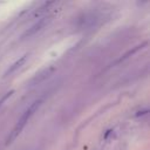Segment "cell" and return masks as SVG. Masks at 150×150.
<instances>
[{
  "label": "cell",
  "mask_w": 150,
  "mask_h": 150,
  "mask_svg": "<svg viewBox=\"0 0 150 150\" xmlns=\"http://www.w3.org/2000/svg\"><path fill=\"white\" fill-rule=\"evenodd\" d=\"M12 94H13V90H12V91H8V93H7V94H6V95L0 100V105H1V104H2V102H4V101H6V100H7V97H9Z\"/></svg>",
  "instance_id": "4"
},
{
  "label": "cell",
  "mask_w": 150,
  "mask_h": 150,
  "mask_svg": "<svg viewBox=\"0 0 150 150\" xmlns=\"http://www.w3.org/2000/svg\"><path fill=\"white\" fill-rule=\"evenodd\" d=\"M40 104H41V100H38V101H34L26 110H25V112L21 115V117L19 118V121L16 122V124H15V127L13 128V130L11 131V134H9V136H8V138H7V141H6V144H9V143H12L18 136H19V134L22 131V129H23V127L26 125V123L28 122V120L30 118V116L35 112V110L40 107Z\"/></svg>",
  "instance_id": "1"
},
{
  "label": "cell",
  "mask_w": 150,
  "mask_h": 150,
  "mask_svg": "<svg viewBox=\"0 0 150 150\" xmlns=\"http://www.w3.org/2000/svg\"><path fill=\"white\" fill-rule=\"evenodd\" d=\"M49 18H47V16H43V18H41V19H39L34 25H32L22 35H21V38L22 39H27V38H30V36H33L34 34H36L38 32H40L48 22H49Z\"/></svg>",
  "instance_id": "2"
},
{
  "label": "cell",
  "mask_w": 150,
  "mask_h": 150,
  "mask_svg": "<svg viewBox=\"0 0 150 150\" xmlns=\"http://www.w3.org/2000/svg\"><path fill=\"white\" fill-rule=\"evenodd\" d=\"M27 56H28V55L26 54V55L21 56L19 60H16V61H15V62H14V63H13V64H12V66H11V67L7 69V70H6V73H5V76H7V75H9V74H12V73H14V71H15L18 68H20V67H21V66L25 63V61H26Z\"/></svg>",
  "instance_id": "3"
}]
</instances>
